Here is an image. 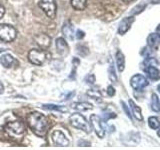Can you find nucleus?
I'll list each match as a JSON object with an SVG mask.
<instances>
[{"mask_svg": "<svg viewBox=\"0 0 160 150\" xmlns=\"http://www.w3.org/2000/svg\"><path fill=\"white\" fill-rule=\"evenodd\" d=\"M90 123H91V126L97 136L99 138H103L105 136V130L103 128L101 118L96 114H92L90 116Z\"/></svg>", "mask_w": 160, "mask_h": 150, "instance_id": "0eeeda50", "label": "nucleus"}, {"mask_svg": "<svg viewBox=\"0 0 160 150\" xmlns=\"http://www.w3.org/2000/svg\"><path fill=\"white\" fill-rule=\"evenodd\" d=\"M148 80L147 78L143 76L142 74H135L130 79V85L135 90H141L144 87L148 86Z\"/></svg>", "mask_w": 160, "mask_h": 150, "instance_id": "6e6552de", "label": "nucleus"}, {"mask_svg": "<svg viewBox=\"0 0 160 150\" xmlns=\"http://www.w3.org/2000/svg\"><path fill=\"white\" fill-rule=\"evenodd\" d=\"M160 44V38L156 33H151L149 34V36L147 37V45L150 49L157 50Z\"/></svg>", "mask_w": 160, "mask_h": 150, "instance_id": "ddd939ff", "label": "nucleus"}, {"mask_svg": "<svg viewBox=\"0 0 160 150\" xmlns=\"http://www.w3.org/2000/svg\"><path fill=\"white\" fill-rule=\"evenodd\" d=\"M52 142L57 145V146H62V147H66L69 145V140L67 137L65 136V134L60 131V130H55L52 133Z\"/></svg>", "mask_w": 160, "mask_h": 150, "instance_id": "1a4fd4ad", "label": "nucleus"}, {"mask_svg": "<svg viewBox=\"0 0 160 150\" xmlns=\"http://www.w3.org/2000/svg\"><path fill=\"white\" fill-rule=\"evenodd\" d=\"M151 109L154 112H160V101L158 95L152 93L151 95Z\"/></svg>", "mask_w": 160, "mask_h": 150, "instance_id": "4be33fe9", "label": "nucleus"}, {"mask_svg": "<svg viewBox=\"0 0 160 150\" xmlns=\"http://www.w3.org/2000/svg\"><path fill=\"white\" fill-rule=\"evenodd\" d=\"M116 117V115L114 113H105L104 114V120H108L110 118H115Z\"/></svg>", "mask_w": 160, "mask_h": 150, "instance_id": "c756f323", "label": "nucleus"}, {"mask_svg": "<svg viewBox=\"0 0 160 150\" xmlns=\"http://www.w3.org/2000/svg\"><path fill=\"white\" fill-rule=\"evenodd\" d=\"M61 31L63 33V35L66 38L72 40L73 39V33H74V30H73V25L70 21H65L63 26L61 28Z\"/></svg>", "mask_w": 160, "mask_h": 150, "instance_id": "2eb2a0df", "label": "nucleus"}, {"mask_svg": "<svg viewBox=\"0 0 160 150\" xmlns=\"http://www.w3.org/2000/svg\"><path fill=\"white\" fill-rule=\"evenodd\" d=\"M157 90H158V92L160 93V84H159L158 86H157Z\"/></svg>", "mask_w": 160, "mask_h": 150, "instance_id": "58836bf2", "label": "nucleus"}, {"mask_svg": "<svg viewBox=\"0 0 160 150\" xmlns=\"http://www.w3.org/2000/svg\"><path fill=\"white\" fill-rule=\"evenodd\" d=\"M107 94L109 96H114L115 95V88L113 86H111V85L107 87Z\"/></svg>", "mask_w": 160, "mask_h": 150, "instance_id": "c85d7f7f", "label": "nucleus"}, {"mask_svg": "<svg viewBox=\"0 0 160 150\" xmlns=\"http://www.w3.org/2000/svg\"><path fill=\"white\" fill-rule=\"evenodd\" d=\"M108 75H109V79L111 80L113 83H117V75L115 73V68L113 64H110L109 69H108Z\"/></svg>", "mask_w": 160, "mask_h": 150, "instance_id": "393cba45", "label": "nucleus"}, {"mask_svg": "<svg viewBox=\"0 0 160 150\" xmlns=\"http://www.w3.org/2000/svg\"><path fill=\"white\" fill-rule=\"evenodd\" d=\"M43 109L46 110H56L59 112H67L68 108L64 105H57V104H44L42 106Z\"/></svg>", "mask_w": 160, "mask_h": 150, "instance_id": "aec40b11", "label": "nucleus"}, {"mask_svg": "<svg viewBox=\"0 0 160 150\" xmlns=\"http://www.w3.org/2000/svg\"><path fill=\"white\" fill-rule=\"evenodd\" d=\"M122 1L124 2V3H130L132 1V0H122Z\"/></svg>", "mask_w": 160, "mask_h": 150, "instance_id": "e433bc0d", "label": "nucleus"}, {"mask_svg": "<svg viewBox=\"0 0 160 150\" xmlns=\"http://www.w3.org/2000/svg\"><path fill=\"white\" fill-rule=\"evenodd\" d=\"M148 125L153 130H157L160 127V119L156 116H151L148 118Z\"/></svg>", "mask_w": 160, "mask_h": 150, "instance_id": "5701e85b", "label": "nucleus"}, {"mask_svg": "<svg viewBox=\"0 0 160 150\" xmlns=\"http://www.w3.org/2000/svg\"><path fill=\"white\" fill-rule=\"evenodd\" d=\"M38 5L50 19L55 18L57 10V5L55 0H40Z\"/></svg>", "mask_w": 160, "mask_h": 150, "instance_id": "20e7f679", "label": "nucleus"}, {"mask_svg": "<svg viewBox=\"0 0 160 150\" xmlns=\"http://www.w3.org/2000/svg\"><path fill=\"white\" fill-rule=\"evenodd\" d=\"M157 130H158V131H157V135H158V136L160 137V127H159V128H158Z\"/></svg>", "mask_w": 160, "mask_h": 150, "instance_id": "4c0bfd02", "label": "nucleus"}, {"mask_svg": "<svg viewBox=\"0 0 160 150\" xmlns=\"http://www.w3.org/2000/svg\"><path fill=\"white\" fill-rule=\"evenodd\" d=\"M133 22H134V17L133 16L124 18L122 21L120 22L119 26H118V33L120 35H124L130 29V27H131V25H132Z\"/></svg>", "mask_w": 160, "mask_h": 150, "instance_id": "f8f14e48", "label": "nucleus"}, {"mask_svg": "<svg viewBox=\"0 0 160 150\" xmlns=\"http://www.w3.org/2000/svg\"><path fill=\"white\" fill-rule=\"evenodd\" d=\"M27 122L30 129L39 137H44L47 134L49 124L47 118L39 112H32L28 115Z\"/></svg>", "mask_w": 160, "mask_h": 150, "instance_id": "f257e3e1", "label": "nucleus"}, {"mask_svg": "<svg viewBox=\"0 0 160 150\" xmlns=\"http://www.w3.org/2000/svg\"><path fill=\"white\" fill-rule=\"evenodd\" d=\"M121 105H122V108H123V110H124V112L126 113V115L128 116V118L131 119V118H132V116H131V112H130V110H129L128 106H127L126 104H125L124 101H121Z\"/></svg>", "mask_w": 160, "mask_h": 150, "instance_id": "bb28decb", "label": "nucleus"}, {"mask_svg": "<svg viewBox=\"0 0 160 150\" xmlns=\"http://www.w3.org/2000/svg\"><path fill=\"white\" fill-rule=\"evenodd\" d=\"M85 80H86V82L88 84H94V82H95V76H94L93 74H89L88 76L85 78Z\"/></svg>", "mask_w": 160, "mask_h": 150, "instance_id": "cd10ccee", "label": "nucleus"}, {"mask_svg": "<svg viewBox=\"0 0 160 150\" xmlns=\"http://www.w3.org/2000/svg\"><path fill=\"white\" fill-rule=\"evenodd\" d=\"M82 145H87V146H90V143L86 142V141H83V140H80V141H79V146H82Z\"/></svg>", "mask_w": 160, "mask_h": 150, "instance_id": "473e14b6", "label": "nucleus"}, {"mask_svg": "<svg viewBox=\"0 0 160 150\" xmlns=\"http://www.w3.org/2000/svg\"><path fill=\"white\" fill-rule=\"evenodd\" d=\"M151 3L152 4H159L160 3V0H151Z\"/></svg>", "mask_w": 160, "mask_h": 150, "instance_id": "c9c22d12", "label": "nucleus"}, {"mask_svg": "<svg viewBox=\"0 0 160 150\" xmlns=\"http://www.w3.org/2000/svg\"><path fill=\"white\" fill-rule=\"evenodd\" d=\"M28 60L34 65H43L46 61V53L43 49H32L28 53Z\"/></svg>", "mask_w": 160, "mask_h": 150, "instance_id": "39448f33", "label": "nucleus"}, {"mask_svg": "<svg viewBox=\"0 0 160 150\" xmlns=\"http://www.w3.org/2000/svg\"><path fill=\"white\" fill-rule=\"evenodd\" d=\"M84 36H85V33L83 31H81V30H77V32H76V38L77 39H82Z\"/></svg>", "mask_w": 160, "mask_h": 150, "instance_id": "7c9ffc66", "label": "nucleus"}, {"mask_svg": "<svg viewBox=\"0 0 160 150\" xmlns=\"http://www.w3.org/2000/svg\"><path fill=\"white\" fill-rule=\"evenodd\" d=\"M4 92V86H3V83L1 82V80H0V95Z\"/></svg>", "mask_w": 160, "mask_h": 150, "instance_id": "72a5a7b5", "label": "nucleus"}, {"mask_svg": "<svg viewBox=\"0 0 160 150\" xmlns=\"http://www.w3.org/2000/svg\"><path fill=\"white\" fill-rule=\"evenodd\" d=\"M17 36V31L9 24H0V40L3 42H12Z\"/></svg>", "mask_w": 160, "mask_h": 150, "instance_id": "7ed1b4c3", "label": "nucleus"}, {"mask_svg": "<svg viewBox=\"0 0 160 150\" xmlns=\"http://www.w3.org/2000/svg\"><path fill=\"white\" fill-rule=\"evenodd\" d=\"M70 4L75 10L82 11L87 6V0H70Z\"/></svg>", "mask_w": 160, "mask_h": 150, "instance_id": "6ab92c4d", "label": "nucleus"}, {"mask_svg": "<svg viewBox=\"0 0 160 150\" xmlns=\"http://www.w3.org/2000/svg\"><path fill=\"white\" fill-rule=\"evenodd\" d=\"M69 122L71 124V126H73L74 128L80 129V130H82V131H85L86 133L90 132V128L86 121V118H85L82 114H80V113L72 114L71 116L69 117Z\"/></svg>", "mask_w": 160, "mask_h": 150, "instance_id": "f03ea898", "label": "nucleus"}, {"mask_svg": "<svg viewBox=\"0 0 160 150\" xmlns=\"http://www.w3.org/2000/svg\"><path fill=\"white\" fill-rule=\"evenodd\" d=\"M86 94L88 95L90 98L97 100V101H100V100H101V98H102L101 92H100L99 90H97V89H89V90H87Z\"/></svg>", "mask_w": 160, "mask_h": 150, "instance_id": "b1692460", "label": "nucleus"}, {"mask_svg": "<svg viewBox=\"0 0 160 150\" xmlns=\"http://www.w3.org/2000/svg\"><path fill=\"white\" fill-rule=\"evenodd\" d=\"M72 107L75 110H77V111H87V110H91L93 108L92 104H90L88 102H78V103H74Z\"/></svg>", "mask_w": 160, "mask_h": 150, "instance_id": "412c9836", "label": "nucleus"}, {"mask_svg": "<svg viewBox=\"0 0 160 150\" xmlns=\"http://www.w3.org/2000/svg\"><path fill=\"white\" fill-rule=\"evenodd\" d=\"M5 130L11 136H22L25 131V127L21 121H13L8 122L5 125Z\"/></svg>", "mask_w": 160, "mask_h": 150, "instance_id": "423d86ee", "label": "nucleus"}, {"mask_svg": "<svg viewBox=\"0 0 160 150\" xmlns=\"http://www.w3.org/2000/svg\"><path fill=\"white\" fill-rule=\"evenodd\" d=\"M156 34L159 36V38H160V24L157 26V28H156Z\"/></svg>", "mask_w": 160, "mask_h": 150, "instance_id": "f704fd0d", "label": "nucleus"}, {"mask_svg": "<svg viewBox=\"0 0 160 150\" xmlns=\"http://www.w3.org/2000/svg\"><path fill=\"white\" fill-rule=\"evenodd\" d=\"M34 41L37 44V46L39 48L45 50L50 46V44H51V38H50L47 34L41 33L34 37Z\"/></svg>", "mask_w": 160, "mask_h": 150, "instance_id": "9d476101", "label": "nucleus"}, {"mask_svg": "<svg viewBox=\"0 0 160 150\" xmlns=\"http://www.w3.org/2000/svg\"><path fill=\"white\" fill-rule=\"evenodd\" d=\"M4 13H5V8L2 6L1 4H0V19H1V18L3 17Z\"/></svg>", "mask_w": 160, "mask_h": 150, "instance_id": "2f4dec72", "label": "nucleus"}, {"mask_svg": "<svg viewBox=\"0 0 160 150\" xmlns=\"http://www.w3.org/2000/svg\"><path fill=\"white\" fill-rule=\"evenodd\" d=\"M129 104H130V109H131L133 116L136 118V120H138V121H143V115H142L141 108H140L137 104H135V102L131 99L129 100Z\"/></svg>", "mask_w": 160, "mask_h": 150, "instance_id": "4468645a", "label": "nucleus"}, {"mask_svg": "<svg viewBox=\"0 0 160 150\" xmlns=\"http://www.w3.org/2000/svg\"><path fill=\"white\" fill-rule=\"evenodd\" d=\"M116 64H117V68L120 72H122L123 70L125 69V57H124V54L122 53V51H118L116 52Z\"/></svg>", "mask_w": 160, "mask_h": 150, "instance_id": "a211bd4d", "label": "nucleus"}, {"mask_svg": "<svg viewBox=\"0 0 160 150\" xmlns=\"http://www.w3.org/2000/svg\"><path fill=\"white\" fill-rule=\"evenodd\" d=\"M143 69H144V71L147 73L148 77L151 80H153V81H156V80L160 79V71L157 69L156 66H148Z\"/></svg>", "mask_w": 160, "mask_h": 150, "instance_id": "dca6fc26", "label": "nucleus"}, {"mask_svg": "<svg viewBox=\"0 0 160 150\" xmlns=\"http://www.w3.org/2000/svg\"><path fill=\"white\" fill-rule=\"evenodd\" d=\"M14 62H15V58L9 53H4L0 57V63L6 68H10L11 66H13Z\"/></svg>", "mask_w": 160, "mask_h": 150, "instance_id": "f3484780", "label": "nucleus"}, {"mask_svg": "<svg viewBox=\"0 0 160 150\" xmlns=\"http://www.w3.org/2000/svg\"><path fill=\"white\" fill-rule=\"evenodd\" d=\"M145 7H146V4H139V5H137V6H135V7L132 9L131 13H132L133 15L141 13V12L143 11V10L145 9Z\"/></svg>", "mask_w": 160, "mask_h": 150, "instance_id": "a878e982", "label": "nucleus"}, {"mask_svg": "<svg viewBox=\"0 0 160 150\" xmlns=\"http://www.w3.org/2000/svg\"><path fill=\"white\" fill-rule=\"evenodd\" d=\"M56 50L59 55H61V56H65V55H67L68 52H69V46L66 42V40L62 37H59L56 39Z\"/></svg>", "mask_w": 160, "mask_h": 150, "instance_id": "9b49d317", "label": "nucleus"}]
</instances>
